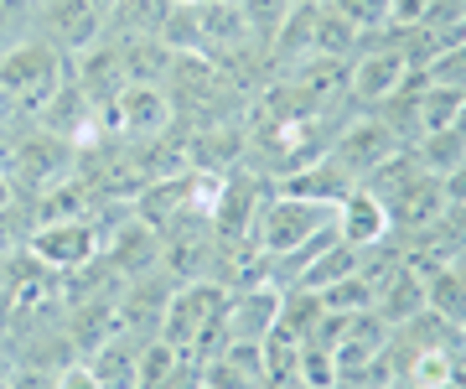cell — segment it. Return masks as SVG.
Segmentation results:
<instances>
[{
    "label": "cell",
    "mask_w": 466,
    "mask_h": 389,
    "mask_svg": "<svg viewBox=\"0 0 466 389\" xmlns=\"http://www.w3.org/2000/svg\"><path fill=\"white\" fill-rule=\"evenodd\" d=\"M67 73H73V57L57 52L42 32H32L11 52H0V109L36 119L52 94L67 84Z\"/></svg>",
    "instance_id": "cell-1"
},
{
    "label": "cell",
    "mask_w": 466,
    "mask_h": 389,
    "mask_svg": "<svg viewBox=\"0 0 466 389\" xmlns=\"http://www.w3.org/2000/svg\"><path fill=\"white\" fill-rule=\"evenodd\" d=\"M332 213L337 208H327V203H311V198H296V192H275V198H265L259 219H254V244L275 265L285 254L306 250L317 234H327L332 229Z\"/></svg>",
    "instance_id": "cell-2"
},
{
    "label": "cell",
    "mask_w": 466,
    "mask_h": 389,
    "mask_svg": "<svg viewBox=\"0 0 466 389\" xmlns=\"http://www.w3.org/2000/svg\"><path fill=\"white\" fill-rule=\"evenodd\" d=\"M5 177H11V187L16 192H26V198H42V192H52V187H63L78 177V151L67 146V140H57L52 130H26V136L11 140V151H5Z\"/></svg>",
    "instance_id": "cell-3"
},
{
    "label": "cell",
    "mask_w": 466,
    "mask_h": 389,
    "mask_svg": "<svg viewBox=\"0 0 466 389\" xmlns=\"http://www.w3.org/2000/svg\"><path fill=\"white\" fill-rule=\"evenodd\" d=\"M410 78H415V63H410V47L404 42L363 36L358 57L348 63V99L358 109H383Z\"/></svg>",
    "instance_id": "cell-4"
},
{
    "label": "cell",
    "mask_w": 466,
    "mask_h": 389,
    "mask_svg": "<svg viewBox=\"0 0 466 389\" xmlns=\"http://www.w3.org/2000/svg\"><path fill=\"white\" fill-rule=\"evenodd\" d=\"M26 254H36L47 271L57 275H73L84 271L88 260H99L104 254V229L94 219H52V223H32V234L21 244Z\"/></svg>",
    "instance_id": "cell-5"
},
{
    "label": "cell",
    "mask_w": 466,
    "mask_h": 389,
    "mask_svg": "<svg viewBox=\"0 0 466 389\" xmlns=\"http://www.w3.org/2000/svg\"><path fill=\"white\" fill-rule=\"evenodd\" d=\"M171 115H177V104L161 84H125L115 99L104 104V130H115L125 146H150V140L167 136Z\"/></svg>",
    "instance_id": "cell-6"
},
{
    "label": "cell",
    "mask_w": 466,
    "mask_h": 389,
    "mask_svg": "<svg viewBox=\"0 0 466 389\" xmlns=\"http://www.w3.org/2000/svg\"><path fill=\"white\" fill-rule=\"evenodd\" d=\"M394 151H404L400 140H394V130H389L379 115H368V119H352L348 130H337V136H332V151H327V156H332L337 167L348 171L352 182L363 187Z\"/></svg>",
    "instance_id": "cell-7"
},
{
    "label": "cell",
    "mask_w": 466,
    "mask_h": 389,
    "mask_svg": "<svg viewBox=\"0 0 466 389\" xmlns=\"http://www.w3.org/2000/svg\"><path fill=\"white\" fill-rule=\"evenodd\" d=\"M36 32L47 36L57 52L78 57L84 47H94L104 36V11L88 0H42L36 5Z\"/></svg>",
    "instance_id": "cell-8"
},
{
    "label": "cell",
    "mask_w": 466,
    "mask_h": 389,
    "mask_svg": "<svg viewBox=\"0 0 466 389\" xmlns=\"http://www.w3.org/2000/svg\"><path fill=\"white\" fill-rule=\"evenodd\" d=\"M104 260L125 281H140V275L161 271V229L150 219H140V213H125L119 229H104Z\"/></svg>",
    "instance_id": "cell-9"
},
{
    "label": "cell",
    "mask_w": 466,
    "mask_h": 389,
    "mask_svg": "<svg viewBox=\"0 0 466 389\" xmlns=\"http://www.w3.org/2000/svg\"><path fill=\"white\" fill-rule=\"evenodd\" d=\"M332 229L342 244H352V250H383L389 244V234H394V219H389V203H383L379 192H368V187H352L348 198L337 203L332 213Z\"/></svg>",
    "instance_id": "cell-10"
},
{
    "label": "cell",
    "mask_w": 466,
    "mask_h": 389,
    "mask_svg": "<svg viewBox=\"0 0 466 389\" xmlns=\"http://www.w3.org/2000/svg\"><path fill=\"white\" fill-rule=\"evenodd\" d=\"M446 208L451 203H446V187H441V177L420 171V177H410V182L389 198V219H394V234H420V229H431Z\"/></svg>",
    "instance_id": "cell-11"
},
{
    "label": "cell",
    "mask_w": 466,
    "mask_h": 389,
    "mask_svg": "<svg viewBox=\"0 0 466 389\" xmlns=\"http://www.w3.org/2000/svg\"><path fill=\"white\" fill-rule=\"evenodd\" d=\"M280 192H296V198H311V203H327V208H337L342 198H348L352 187V177L342 167H337L332 156H317L311 167H300V171H290V177H280Z\"/></svg>",
    "instance_id": "cell-12"
},
{
    "label": "cell",
    "mask_w": 466,
    "mask_h": 389,
    "mask_svg": "<svg viewBox=\"0 0 466 389\" xmlns=\"http://www.w3.org/2000/svg\"><path fill=\"white\" fill-rule=\"evenodd\" d=\"M363 47V32L342 21L332 5H317L311 11V57H332V63H352Z\"/></svg>",
    "instance_id": "cell-13"
},
{
    "label": "cell",
    "mask_w": 466,
    "mask_h": 389,
    "mask_svg": "<svg viewBox=\"0 0 466 389\" xmlns=\"http://www.w3.org/2000/svg\"><path fill=\"white\" fill-rule=\"evenodd\" d=\"M94 374H99L104 389H135V369H140V343L115 333V338H104L94 353H88Z\"/></svg>",
    "instance_id": "cell-14"
},
{
    "label": "cell",
    "mask_w": 466,
    "mask_h": 389,
    "mask_svg": "<svg viewBox=\"0 0 466 389\" xmlns=\"http://www.w3.org/2000/svg\"><path fill=\"white\" fill-rule=\"evenodd\" d=\"M296 384L300 389H337V384H342L337 353L327 348V343H300V353H296Z\"/></svg>",
    "instance_id": "cell-15"
},
{
    "label": "cell",
    "mask_w": 466,
    "mask_h": 389,
    "mask_svg": "<svg viewBox=\"0 0 466 389\" xmlns=\"http://www.w3.org/2000/svg\"><path fill=\"white\" fill-rule=\"evenodd\" d=\"M415 73L425 78V84H435V88H456V94H466V42H451V47L431 52Z\"/></svg>",
    "instance_id": "cell-16"
},
{
    "label": "cell",
    "mask_w": 466,
    "mask_h": 389,
    "mask_svg": "<svg viewBox=\"0 0 466 389\" xmlns=\"http://www.w3.org/2000/svg\"><path fill=\"white\" fill-rule=\"evenodd\" d=\"M238 16H244L249 42L269 47V36L280 32V21L290 16V0H238Z\"/></svg>",
    "instance_id": "cell-17"
},
{
    "label": "cell",
    "mask_w": 466,
    "mask_h": 389,
    "mask_svg": "<svg viewBox=\"0 0 466 389\" xmlns=\"http://www.w3.org/2000/svg\"><path fill=\"white\" fill-rule=\"evenodd\" d=\"M321 5H332L337 16L352 21L363 36L389 32V26H394V5H389V0H321Z\"/></svg>",
    "instance_id": "cell-18"
},
{
    "label": "cell",
    "mask_w": 466,
    "mask_h": 389,
    "mask_svg": "<svg viewBox=\"0 0 466 389\" xmlns=\"http://www.w3.org/2000/svg\"><path fill=\"white\" fill-rule=\"evenodd\" d=\"M36 32V0H0V52Z\"/></svg>",
    "instance_id": "cell-19"
},
{
    "label": "cell",
    "mask_w": 466,
    "mask_h": 389,
    "mask_svg": "<svg viewBox=\"0 0 466 389\" xmlns=\"http://www.w3.org/2000/svg\"><path fill=\"white\" fill-rule=\"evenodd\" d=\"M52 389H104V384L88 358H73V363H63V369L52 374Z\"/></svg>",
    "instance_id": "cell-20"
},
{
    "label": "cell",
    "mask_w": 466,
    "mask_h": 389,
    "mask_svg": "<svg viewBox=\"0 0 466 389\" xmlns=\"http://www.w3.org/2000/svg\"><path fill=\"white\" fill-rule=\"evenodd\" d=\"M389 5H394V26H420L441 0H389Z\"/></svg>",
    "instance_id": "cell-21"
},
{
    "label": "cell",
    "mask_w": 466,
    "mask_h": 389,
    "mask_svg": "<svg viewBox=\"0 0 466 389\" xmlns=\"http://www.w3.org/2000/svg\"><path fill=\"white\" fill-rule=\"evenodd\" d=\"M11 333H16V302H11V291L0 286V348L11 343Z\"/></svg>",
    "instance_id": "cell-22"
},
{
    "label": "cell",
    "mask_w": 466,
    "mask_h": 389,
    "mask_svg": "<svg viewBox=\"0 0 466 389\" xmlns=\"http://www.w3.org/2000/svg\"><path fill=\"white\" fill-rule=\"evenodd\" d=\"M451 389H466V338L451 348Z\"/></svg>",
    "instance_id": "cell-23"
},
{
    "label": "cell",
    "mask_w": 466,
    "mask_h": 389,
    "mask_svg": "<svg viewBox=\"0 0 466 389\" xmlns=\"http://www.w3.org/2000/svg\"><path fill=\"white\" fill-rule=\"evenodd\" d=\"M16 203V187H11V177H5V171H0V208H11Z\"/></svg>",
    "instance_id": "cell-24"
},
{
    "label": "cell",
    "mask_w": 466,
    "mask_h": 389,
    "mask_svg": "<svg viewBox=\"0 0 466 389\" xmlns=\"http://www.w3.org/2000/svg\"><path fill=\"white\" fill-rule=\"evenodd\" d=\"M5 369H11V353H5V348H0V379H5Z\"/></svg>",
    "instance_id": "cell-25"
},
{
    "label": "cell",
    "mask_w": 466,
    "mask_h": 389,
    "mask_svg": "<svg viewBox=\"0 0 466 389\" xmlns=\"http://www.w3.org/2000/svg\"><path fill=\"white\" fill-rule=\"evenodd\" d=\"M0 286H5V254H0Z\"/></svg>",
    "instance_id": "cell-26"
},
{
    "label": "cell",
    "mask_w": 466,
    "mask_h": 389,
    "mask_svg": "<svg viewBox=\"0 0 466 389\" xmlns=\"http://www.w3.org/2000/svg\"><path fill=\"white\" fill-rule=\"evenodd\" d=\"M208 5H238V0H208Z\"/></svg>",
    "instance_id": "cell-27"
},
{
    "label": "cell",
    "mask_w": 466,
    "mask_h": 389,
    "mask_svg": "<svg viewBox=\"0 0 466 389\" xmlns=\"http://www.w3.org/2000/svg\"><path fill=\"white\" fill-rule=\"evenodd\" d=\"M290 5H321V0H290Z\"/></svg>",
    "instance_id": "cell-28"
},
{
    "label": "cell",
    "mask_w": 466,
    "mask_h": 389,
    "mask_svg": "<svg viewBox=\"0 0 466 389\" xmlns=\"http://www.w3.org/2000/svg\"><path fill=\"white\" fill-rule=\"evenodd\" d=\"M0 389H11V384H5V379H0Z\"/></svg>",
    "instance_id": "cell-29"
},
{
    "label": "cell",
    "mask_w": 466,
    "mask_h": 389,
    "mask_svg": "<svg viewBox=\"0 0 466 389\" xmlns=\"http://www.w3.org/2000/svg\"><path fill=\"white\" fill-rule=\"evenodd\" d=\"M461 338H466V327H461Z\"/></svg>",
    "instance_id": "cell-30"
},
{
    "label": "cell",
    "mask_w": 466,
    "mask_h": 389,
    "mask_svg": "<svg viewBox=\"0 0 466 389\" xmlns=\"http://www.w3.org/2000/svg\"><path fill=\"white\" fill-rule=\"evenodd\" d=\"M198 389H208V384H198Z\"/></svg>",
    "instance_id": "cell-31"
}]
</instances>
